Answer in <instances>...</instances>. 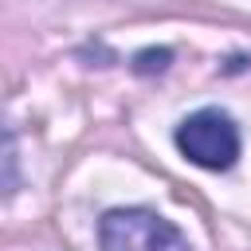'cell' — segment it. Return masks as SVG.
<instances>
[{
	"instance_id": "obj_1",
	"label": "cell",
	"mask_w": 251,
	"mask_h": 251,
	"mask_svg": "<svg viewBox=\"0 0 251 251\" xmlns=\"http://www.w3.org/2000/svg\"><path fill=\"white\" fill-rule=\"evenodd\" d=\"M102 251H192L184 231L153 208H114L98 220Z\"/></svg>"
},
{
	"instance_id": "obj_2",
	"label": "cell",
	"mask_w": 251,
	"mask_h": 251,
	"mask_svg": "<svg viewBox=\"0 0 251 251\" xmlns=\"http://www.w3.org/2000/svg\"><path fill=\"white\" fill-rule=\"evenodd\" d=\"M176 149L192 165L224 173V169H231L239 161V126H235V118L227 110L204 106V110L188 114L176 126Z\"/></svg>"
},
{
	"instance_id": "obj_3",
	"label": "cell",
	"mask_w": 251,
	"mask_h": 251,
	"mask_svg": "<svg viewBox=\"0 0 251 251\" xmlns=\"http://www.w3.org/2000/svg\"><path fill=\"white\" fill-rule=\"evenodd\" d=\"M20 188V161H16V141L8 126L0 122V200H8Z\"/></svg>"
}]
</instances>
